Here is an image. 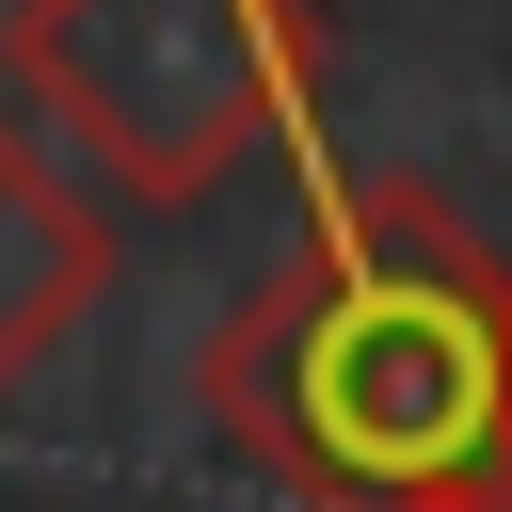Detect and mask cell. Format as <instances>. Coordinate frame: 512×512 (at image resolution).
Masks as SVG:
<instances>
[{"label":"cell","mask_w":512,"mask_h":512,"mask_svg":"<svg viewBox=\"0 0 512 512\" xmlns=\"http://www.w3.org/2000/svg\"><path fill=\"white\" fill-rule=\"evenodd\" d=\"M208 432L304 512H432L512 464V256L432 192L304 176V240L208 336Z\"/></svg>","instance_id":"obj_1"},{"label":"cell","mask_w":512,"mask_h":512,"mask_svg":"<svg viewBox=\"0 0 512 512\" xmlns=\"http://www.w3.org/2000/svg\"><path fill=\"white\" fill-rule=\"evenodd\" d=\"M16 80L128 208H192L304 128L288 0H16Z\"/></svg>","instance_id":"obj_2"},{"label":"cell","mask_w":512,"mask_h":512,"mask_svg":"<svg viewBox=\"0 0 512 512\" xmlns=\"http://www.w3.org/2000/svg\"><path fill=\"white\" fill-rule=\"evenodd\" d=\"M112 288V208L0 112V384H32Z\"/></svg>","instance_id":"obj_3"},{"label":"cell","mask_w":512,"mask_h":512,"mask_svg":"<svg viewBox=\"0 0 512 512\" xmlns=\"http://www.w3.org/2000/svg\"><path fill=\"white\" fill-rule=\"evenodd\" d=\"M432 512H512V464H496V480H464V496H432Z\"/></svg>","instance_id":"obj_4"}]
</instances>
